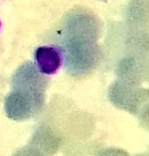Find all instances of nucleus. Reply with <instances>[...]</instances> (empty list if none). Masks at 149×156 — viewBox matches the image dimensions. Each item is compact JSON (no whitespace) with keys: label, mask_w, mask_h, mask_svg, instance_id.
Wrapping results in <instances>:
<instances>
[{"label":"nucleus","mask_w":149,"mask_h":156,"mask_svg":"<svg viewBox=\"0 0 149 156\" xmlns=\"http://www.w3.org/2000/svg\"><path fill=\"white\" fill-rule=\"evenodd\" d=\"M46 76L37 71L34 63L26 62L12 78V89L5 98L8 118L26 121L37 115L45 104Z\"/></svg>","instance_id":"nucleus-1"},{"label":"nucleus","mask_w":149,"mask_h":156,"mask_svg":"<svg viewBox=\"0 0 149 156\" xmlns=\"http://www.w3.org/2000/svg\"><path fill=\"white\" fill-rule=\"evenodd\" d=\"M64 62V50L59 46L43 45L34 51V65L39 73L50 76L58 73Z\"/></svg>","instance_id":"nucleus-2"},{"label":"nucleus","mask_w":149,"mask_h":156,"mask_svg":"<svg viewBox=\"0 0 149 156\" xmlns=\"http://www.w3.org/2000/svg\"><path fill=\"white\" fill-rule=\"evenodd\" d=\"M0 28H1V22H0Z\"/></svg>","instance_id":"nucleus-3"}]
</instances>
